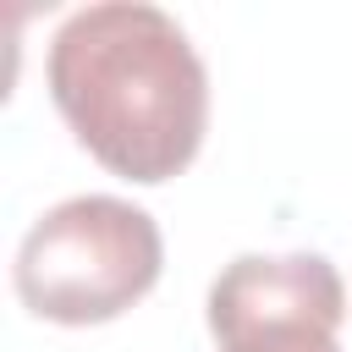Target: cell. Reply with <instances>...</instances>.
Returning <instances> with one entry per match:
<instances>
[{
  "mask_svg": "<svg viewBox=\"0 0 352 352\" xmlns=\"http://www.w3.org/2000/svg\"><path fill=\"white\" fill-rule=\"evenodd\" d=\"M50 99L72 138L138 187L182 176L209 126V72L182 22L143 0L72 11L50 38Z\"/></svg>",
  "mask_w": 352,
  "mask_h": 352,
  "instance_id": "obj_1",
  "label": "cell"
},
{
  "mask_svg": "<svg viewBox=\"0 0 352 352\" xmlns=\"http://www.w3.org/2000/svg\"><path fill=\"white\" fill-rule=\"evenodd\" d=\"M165 270V236L148 209L82 192L44 209L11 264L16 297L50 324H104L154 292Z\"/></svg>",
  "mask_w": 352,
  "mask_h": 352,
  "instance_id": "obj_2",
  "label": "cell"
},
{
  "mask_svg": "<svg viewBox=\"0 0 352 352\" xmlns=\"http://www.w3.org/2000/svg\"><path fill=\"white\" fill-rule=\"evenodd\" d=\"M346 319V286L324 253H242L209 286V336L220 352L330 346Z\"/></svg>",
  "mask_w": 352,
  "mask_h": 352,
  "instance_id": "obj_3",
  "label": "cell"
},
{
  "mask_svg": "<svg viewBox=\"0 0 352 352\" xmlns=\"http://www.w3.org/2000/svg\"><path fill=\"white\" fill-rule=\"evenodd\" d=\"M297 352H341V346H336V341H330V346H297Z\"/></svg>",
  "mask_w": 352,
  "mask_h": 352,
  "instance_id": "obj_4",
  "label": "cell"
}]
</instances>
